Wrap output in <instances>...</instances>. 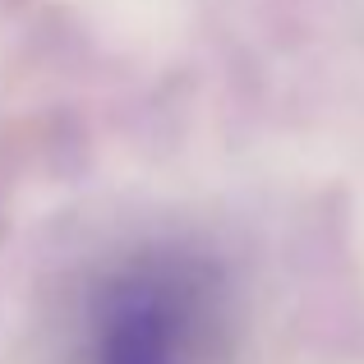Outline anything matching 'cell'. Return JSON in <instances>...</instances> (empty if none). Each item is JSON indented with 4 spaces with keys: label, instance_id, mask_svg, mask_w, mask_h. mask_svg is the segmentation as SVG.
I'll return each instance as SVG.
<instances>
[{
    "label": "cell",
    "instance_id": "1",
    "mask_svg": "<svg viewBox=\"0 0 364 364\" xmlns=\"http://www.w3.org/2000/svg\"><path fill=\"white\" fill-rule=\"evenodd\" d=\"M235 300L194 249H139L92 277L79 304V364H226Z\"/></svg>",
    "mask_w": 364,
    "mask_h": 364
}]
</instances>
